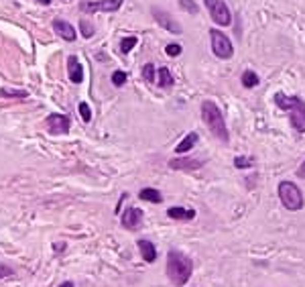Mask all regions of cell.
I'll list each match as a JSON object with an SVG mask.
<instances>
[{"instance_id":"1","label":"cell","mask_w":305,"mask_h":287,"mask_svg":"<svg viewBox=\"0 0 305 287\" xmlns=\"http://www.w3.org/2000/svg\"><path fill=\"white\" fill-rule=\"evenodd\" d=\"M192 273H194L192 259L185 257L179 250H169V255H167V275H169L171 283L181 287V285H185L189 281Z\"/></svg>"},{"instance_id":"2","label":"cell","mask_w":305,"mask_h":287,"mask_svg":"<svg viewBox=\"0 0 305 287\" xmlns=\"http://www.w3.org/2000/svg\"><path fill=\"white\" fill-rule=\"evenodd\" d=\"M275 104L281 108V110H287L289 112V120H291V126L299 132H305V102L297 96H285V94H277L275 96Z\"/></svg>"},{"instance_id":"3","label":"cell","mask_w":305,"mask_h":287,"mask_svg":"<svg viewBox=\"0 0 305 287\" xmlns=\"http://www.w3.org/2000/svg\"><path fill=\"white\" fill-rule=\"evenodd\" d=\"M202 118H204V122L208 124V128L212 130L214 136H218V138L224 140V142L230 138L228 128H226V122H224V116H222L220 108H218L212 100H206V102L202 104Z\"/></svg>"},{"instance_id":"4","label":"cell","mask_w":305,"mask_h":287,"mask_svg":"<svg viewBox=\"0 0 305 287\" xmlns=\"http://www.w3.org/2000/svg\"><path fill=\"white\" fill-rule=\"evenodd\" d=\"M279 198L289 212H297L303 208V194L293 182H281L279 184Z\"/></svg>"},{"instance_id":"5","label":"cell","mask_w":305,"mask_h":287,"mask_svg":"<svg viewBox=\"0 0 305 287\" xmlns=\"http://www.w3.org/2000/svg\"><path fill=\"white\" fill-rule=\"evenodd\" d=\"M210 37H212V49H214V55L220 57V59H230L232 53H234V47L230 43V39L220 33L218 29H212L210 31Z\"/></svg>"},{"instance_id":"6","label":"cell","mask_w":305,"mask_h":287,"mask_svg":"<svg viewBox=\"0 0 305 287\" xmlns=\"http://www.w3.org/2000/svg\"><path fill=\"white\" fill-rule=\"evenodd\" d=\"M204 3H206L208 11H210V17H212L214 23H218L220 27L230 25L232 19H230V11H228L224 0H204Z\"/></svg>"},{"instance_id":"7","label":"cell","mask_w":305,"mask_h":287,"mask_svg":"<svg viewBox=\"0 0 305 287\" xmlns=\"http://www.w3.org/2000/svg\"><path fill=\"white\" fill-rule=\"evenodd\" d=\"M120 5H122V0H94V3H82L80 9L84 13H96V11L112 13V11H118Z\"/></svg>"},{"instance_id":"8","label":"cell","mask_w":305,"mask_h":287,"mask_svg":"<svg viewBox=\"0 0 305 287\" xmlns=\"http://www.w3.org/2000/svg\"><path fill=\"white\" fill-rule=\"evenodd\" d=\"M45 122H47L49 132H53V134H63L69 130V118L65 114H51V116H47Z\"/></svg>"},{"instance_id":"9","label":"cell","mask_w":305,"mask_h":287,"mask_svg":"<svg viewBox=\"0 0 305 287\" xmlns=\"http://www.w3.org/2000/svg\"><path fill=\"white\" fill-rule=\"evenodd\" d=\"M152 17H155V21L163 27V29H167L169 33H173V35H181V27L165 13V11H161V9H152Z\"/></svg>"},{"instance_id":"10","label":"cell","mask_w":305,"mask_h":287,"mask_svg":"<svg viewBox=\"0 0 305 287\" xmlns=\"http://www.w3.org/2000/svg\"><path fill=\"white\" fill-rule=\"evenodd\" d=\"M67 74H69V80L73 84H82L84 82V67L78 61V57H73V55L67 59Z\"/></svg>"},{"instance_id":"11","label":"cell","mask_w":305,"mask_h":287,"mask_svg":"<svg viewBox=\"0 0 305 287\" xmlns=\"http://www.w3.org/2000/svg\"><path fill=\"white\" fill-rule=\"evenodd\" d=\"M140 222H142V210H138V208H128L122 214V226L124 228H136Z\"/></svg>"},{"instance_id":"12","label":"cell","mask_w":305,"mask_h":287,"mask_svg":"<svg viewBox=\"0 0 305 287\" xmlns=\"http://www.w3.org/2000/svg\"><path fill=\"white\" fill-rule=\"evenodd\" d=\"M53 29H55V33H57L59 37H63L65 41H73V39H75V29H73L67 21L57 19V21L53 23Z\"/></svg>"},{"instance_id":"13","label":"cell","mask_w":305,"mask_h":287,"mask_svg":"<svg viewBox=\"0 0 305 287\" xmlns=\"http://www.w3.org/2000/svg\"><path fill=\"white\" fill-rule=\"evenodd\" d=\"M136 244H138V250H140V255H142V261L152 263V261L157 259V248H155V244H152V242H148V240H138Z\"/></svg>"},{"instance_id":"14","label":"cell","mask_w":305,"mask_h":287,"mask_svg":"<svg viewBox=\"0 0 305 287\" xmlns=\"http://www.w3.org/2000/svg\"><path fill=\"white\" fill-rule=\"evenodd\" d=\"M204 163L198 161V159H171L169 161V167L171 169H198L202 167Z\"/></svg>"},{"instance_id":"15","label":"cell","mask_w":305,"mask_h":287,"mask_svg":"<svg viewBox=\"0 0 305 287\" xmlns=\"http://www.w3.org/2000/svg\"><path fill=\"white\" fill-rule=\"evenodd\" d=\"M167 216L173 218V220H192V218L196 216V212H194V210H187V208L175 206V208H169V210H167Z\"/></svg>"},{"instance_id":"16","label":"cell","mask_w":305,"mask_h":287,"mask_svg":"<svg viewBox=\"0 0 305 287\" xmlns=\"http://www.w3.org/2000/svg\"><path fill=\"white\" fill-rule=\"evenodd\" d=\"M138 198H140V200H144V202H152V204H161V202H163L161 192H159V190H152V188H144V190H140Z\"/></svg>"},{"instance_id":"17","label":"cell","mask_w":305,"mask_h":287,"mask_svg":"<svg viewBox=\"0 0 305 287\" xmlns=\"http://www.w3.org/2000/svg\"><path fill=\"white\" fill-rule=\"evenodd\" d=\"M196 142H198V134H196V132H189V134L179 142V145L175 147V151H177V153H187V151L196 145Z\"/></svg>"},{"instance_id":"18","label":"cell","mask_w":305,"mask_h":287,"mask_svg":"<svg viewBox=\"0 0 305 287\" xmlns=\"http://www.w3.org/2000/svg\"><path fill=\"white\" fill-rule=\"evenodd\" d=\"M240 80H242V86H244V88H256V86H258V82H260V80H258V76H256L254 71H250V69H246V71L242 74V78H240Z\"/></svg>"},{"instance_id":"19","label":"cell","mask_w":305,"mask_h":287,"mask_svg":"<svg viewBox=\"0 0 305 287\" xmlns=\"http://www.w3.org/2000/svg\"><path fill=\"white\" fill-rule=\"evenodd\" d=\"M171 84H173V78H171L169 69H167V67H161V69H159V86H161V88H169Z\"/></svg>"},{"instance_id":"20","label":"cell","mask_w":305,"mask_h":287,"mask_svg":"<svg viewBox=\"0 0 305 287\" xmlns=\"http://www.w3.org/2000/svg\"><path fill=\"white\" fill-rule=\"evenodd\" d=\"M136 41H138L136 37H124V39L120 41V51H122L124 55H126V53H130V51H132V47L136 45Z\"/></svg>"},{"instance_id":"21","label":"cell","mask_w":305,"mask_h":287,"mask_svg":"<svg viewBox=\"0 0 305 287\" xmlns=\"http://www.w3.org/2000/svg\"><path fill=\"white\" fill-rule=\"evenodd\" d=\"M5 98H27V92L25 90H11V88H3L0 90Z\"/></svg>"},{"instance_id":"22","label":"cell","mask_w":305,"mask_h":287,"mask_svg":"<svg viewBox=\"0 0 305 287\" xmlns=\"http://www.w3.org/2000/svg\"><path fill=\"white\" fill-rule=\"evenodd\" d=\"M254 165V159L252 157H236L234 159V167H238V169H248V167H252Z\"/></svg>"},{"instance_id":"23","label":"cell","mask_w":305,"mask_h":287,"mask_svg":"<svg viewBox=\"0 0 305 287\" xmlns=\"http://www.w3.org/2000/svg\"><path fill=\"white\" fill-rule=\"evenodd\" d=\"M179 7H181L185 13H189V15H198V11H200L194 0H179Z\"/></svg>"},{"instance_id":"24","label":"cell","mask_w":305,"mask_h":287,"mask_svg":"<svg viewBox=\"0 0 305 287\" xmlns=\"http://www.w3.org/2000/svg\"><path fill=\"white\" fill-rule=\"evenodd\" d=\"M80 29H82V35H84L86 39H90V37L94 35V25H92L90 21H86V19H82V23H80Z\"/></svg>"},{"instance_id":"25","label":"cell","mask_w":305,"mask_h":287,"mask_svg":"<svg viewBox=\"0 0 305 287\" xmlns=\"http://www.w3.org/2000/svg\"><path fill=\"white\" fill-rule=\"evenodd\" d=\"M78 110H80V116H82L84 122H90V120H92V110H90V106H88L86 102H80Z\"/></svg>"},{"instance_id":"26","label":"cell","mask_w":305,"mask_h":287,"mask_svg":"<svg viewBox=\"0 0 305 287\" xmlns=\"http://www.w3.org/2000/svg\"><path fill=\"white\" fill-rule=\"evenodd\" d=\"M142 78H144L146 82H152V80H155V65H152V63H146V65L142 67Z\"/></svg>"},{"instance_id":"27","label":"cell","mask_w":305,"mask_h":287,"mask_svg":"<svg viewBox=\"0 0 305 287\" xmlns=\"http://www.w3.org/2000/svg\"><path fill=\"white\" fill-rule=\"evenodd\" d=\"M165 53H167V55H171V57H177V55L181 53V45H177V43H169V45L165 47Z\"/></svg>"},{"instance_id":"28","label":"cell","mask_w":305,"mask_h":287,"mask_svg":"<svg viewBox=\"0 0 305 287\" xmlns=\"http://www.w3.org/2000/svg\"><path fill=\"white\" fill-rule=\"evenodd\" d=\"M124 82H126V74L124 71H114L112 74V84L114 86H124Z\"/></svg>"},{"instance_id":"29","label":"cell","mask_w":305,"mask_h":287,"mask_svg":"<svg viewBox=\"0 0 305 287\" xmlns=\"http://www.w3.org/2000/svg\"><path fill=\"white\" fill-rule=\"evenodd\" d=\"M297 175H299V180H305V161H303L301 167L297 169Z\"/></svg>"},{"instance_id":"30","label":"cell","mask_w":305,"mask_h":287,"mask_svg":"<svg viewBox=\"0 0 305 287\" xmlns=\"http://www.w3.org/2000/svg\"><path fill=\"white\" fill-rule=\"evenodd\" d=\"M3 275H13V269H9V267H3L0 265V277Z\"/></svg>"},{"instance_id":"31","label":"cell","mask_w":305,"mask_h":287,"mask_svg":"<svg viewBox=\"0 0 305 287\" xmlns=\"http://www.w3.org/2000/svg\"><path fill=\"white\" fill-rule=\"evenodd\" d=\"M59 287H73V283H71V281H65V283H61Z\"/></svg>"},{"instance_id":"32","label":"cell","mask_w":305,"mask_h":287,"mask_svg":"<svg viewBox=\"0 0 305 287\" xmlns=\"http://www.w3.org/2000/svg\"><path fill=\"white\" fill-rule=\"evenodd\" d=\"M41 5H51V0H39Z\"/></svg>"}]
</instances>
